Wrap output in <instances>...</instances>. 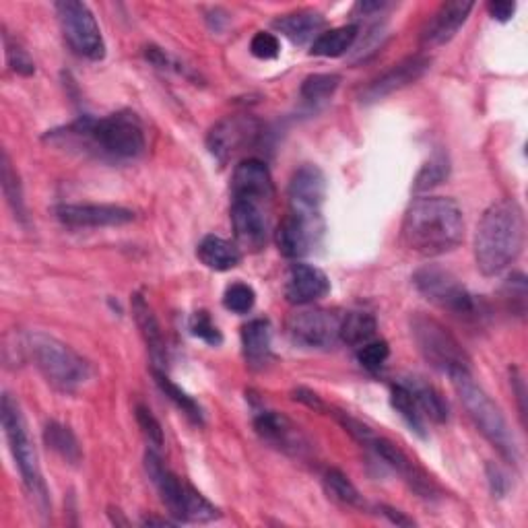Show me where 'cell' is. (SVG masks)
Listing matches in <instances>:
<instances>
[{
	"mask_svg": "<svg viewBox=\"0 0 528 528\" xmlns=\"http://www.w3.org/2000/svg\"><path fill=\"white\" fill-rule=\"evenodd\" d=\"M465 238V217L452 198L419 196L405 211L401 240L407 250L434 258L452 252Z\"/></svg>",
	"mask_w": 528,
	"mask_h": 528,
	"instance_id": "1",
	"label": "cell"
},
{
	"mask_svg": "<svg viewBox=\"0 0 528 528\" xmlns=\"http://www.w3.org/2000/svg\"><path fill=\"white\" fill-rule=\"evenodd\" d=\"M526 221L514 198L493 203L475 231V262L481 275L498 277L522 254Z\"/></svg>",
	"mask_w": 528,
	"mask_h": 528,
	"instance_id": "2",
	"label": "cell"
},
{
	"mask_svg": "<svg viewBox=\"0 0 528 528\" xmlns=\"http://www.w3.org/2000/svg\"><path fill=\"white\" fill-rule=\"evenodd\" d=\"M50 135L71 139L97 157L114 161L137 159L147 149L145 128L139 116L132 112H116L106 118L83 116L62 132L52 130Z\"/></svg>",
	"mask_w": 528,
	"mask_h": 528,
	"instance_id": "3",
	"label": "cell"
},
{
	"mask_svg": "<svg viewBox=\"0 0 528 528\" xmlns=\"http://www.w3.org/2000/svg\"><path fill=\"white\" fill-rule=\"evenodd\" d=\"M448 378L452 380L462 407L467 409L481 436L500 452V456L506 462H510V465H518L520 460L518 444L502 409L495 405L491 401V396L475 382L471 372H456Z\"/></svg>",
	"mask_w": 528,
	"mask_h": 528,
	"instance_id": "4",
	"label": "cell"
},
{
	"mask_svg": "<svg viewBox=\"0 0 528 528\" xmlns=\"http://www.w3.org/2000/svg\"><path fill=\"white\" fill-rule=\"evenodd\" d=\"M413 285L427 302H432L460 320L479 322L489 312L485 300H481L456 275L444 267H438V264H425V267L417 269L413 275Z\"/></svg>",
	"mask_w": 528,
	"mask_h": 528,
	"instance_id": "5",
	"label": "cell"
},
{
	"mask_svg": "<svg viewBox=\"0 0 528 528\" xmlns=\"http://www.w3.org/2000/svg\"><path fill=\"white\" fill-rule=\"evenodd\" d=\"M27 351L46 382L60 392H75L91 376L89 363L77 351L46 333H31Z\"/></svg>",
	"mask_w": 528,
	"mask_h": 528,
	"instance_id": "6",
	"label": "cell"
},
{
	"mask_svg": "<svg viewBox=\"0 0 528 528\" xmlns=\"http://www.w3.org/2000/svg\"><path fill=\"white\" fill-rule=\"evenodd\" d=\"M411 337L421 357L434 370L452 376L456 372H471V359L450 330L436 318L417 312L411 318Z\"/></svg>",
	"mask_w": 528,
	"mask_h": 528,
	"instance_id": "7",
	"label": "cell"
},
{
	"mask_svg": "<svg viewBox=\"0 0 528 528\" xmlns=\"http://www.w3.org/2000/svg\"><path fill=\"white\" fill-rule=\"evenodd\" d=\"M0 419H3V429H5V438L9 442L11 454L15 458V465L21 473V479L27 487V491L38 500L40 506L48 504V491L46 483L40 471V462L36 448H33V442L27 432V423L21 413L19 403L13 399L11 394H3V403H0Z\"/></svg>",
	"mask_w": 528,
	"mask_h": 528,
	"instance_id": "8",
	"label": "cell"
},
{
	"mask_svg": "<svg viewBox=\"0 0 528 528\" xmlns=\"http://www.w3.org/2000/svg\"><path fill=\"white\" fill-rule=\"evenodd\" d=\"M64 40L71 50L87 60H102L106 56V42L91 9L79 0H62L54 5Z\"/></svg>",
	"mask_w": 528,
	"mask_h": 528,
	"instance_id": "9",
	"label": "cell"
},
{
	"mask_svg": "<svg viewBox=\"0 0 528 528\" xmlns=\"http://www.w3.org/2000/svg\"><path fill=\"white\" fill-rule=\"evenodd\" d=\"M341 320L337 312L322 308H302L293 312L285 330L293 345L304 349H328L341 341Z\"/></svg>",
	"mask_w": 528,
	"mask_h": 528,
	"instance_id": "10",
	"label": "cell"
},
{
	"mask_svg": "<svg viewBox=\"0 0 528 528\" xmlns=\"http://www.w3.org/2000/svg\"><path fill=\"white\" fill-rule=\"evenodd\" d=\"M271 203L231 198L229 217L240 250L258 252L269 242L271 234Z\"/></svg>",
	"mask_w": 528,
	"mask_h": 528,
	"instance_id": "11",
	"label": "cell"
},
{
	"mask_svg": "<svg viewBox=\"0 0 528 528\" xmlns=\"http://www.w3.org/2000/svg\"><path fill=\"white\" fill-rule=\"evenodd\" d=\"M260 132L262 126L254 116H227L209 130L207 149L221 165H225L231 157L252 147L258 141Z\"/></svg>",
	"mask_w": 528,
	"mask_h": 528,
	"instance_id": "12",
	"label": "cell"
},
{
	"mask_svg": "<svg viewBox=\"0 0 528 528\" xmlns=\"http://www.w3.org/2000/svg\"><path fill=\"white\" fill-rule=\"evenodd\" d=\"M368 448H372L376 452V456L380 460H384V465H388L396 475H399L417 495L423 500H436L440 495V487L436 485V481L425 473L423 467H419L417 462L394 442L382 438V436H374L368 442Z\"/></svg>",
	"mask_w": 528,
	"mask_h": 528,
	"instance_id": "13",
	"label": "cell"
},
{
	"mask_svg": "<svg viewBox=\"0 0 528 528\" xmlns=\"http://www.w3.org/2000/svg\"><path fill=\"white\" fill-rule=\"evenodd\" d=\"M254 429L262 442H267L275 450L293 456L304 458L310 454L312 446L304 432L297 427L289 417L277 411H258L254 415Z\"/></svg>",
	"mask_w": 528,
	"mask_h": 528,
	"instance_id": "14",
	"label": "cell"
},
{
	"mask_svg": "<svg viewBox=\"0 0 528 528\" xmlns=\"http://www.w3.org/2000/svg\"><path fill=\"white\" fill-rule=\"evenodd\" d=\"M324 221L322 217H306L287 213L275 231L279 252L285 258L297 260L308 256L322 240Z\"/></svg>",
	"mask_w": 528,
	"mask_h": 528,
	"instance_id": "15",
	"label": "cell"
},
{
	"mask_svg": "<svg viewBox=\"0 0 528 528\" xmlns=\"http://www.w3.org/2000/svg\"><path fill=\"white\" fill-rule=\"evenodd\" d=\"M429 69H432V58L427 54L407 56L405 60L390 66L386 73H382L378 79H374L366 89H363L361 102L363 104L380 102V99L417 83Z\"/></svg>",
	"mask_w": 528,
	"mask_h": 528,
	"instance_id": "16",
	"label": "cell"
},
{
	"mask_svg": "<svg viewBox=\"0 0 528 528\" xmlns=\"http://www.w3.org/2000/svg\"><path fill=\"white\" fill-rule=\"evenodd\" d=\"M289 213L322 217V205L326 198V178L318 165L306 163L297 168L287 186Z\"/></svg>",
	"mask_w": 528,
	"mask_h": 528,
	"instance_id": "17",
	"label": "cell"
},
{
	"mask_svg": "<svg viewBox=\"0 0 528 528\" xmlns=\"http://www.w3.org/2000/svg\"><path fill=\"white\" fill-rule=\"evenodd\" d=\"M54 217L69 227H118L135 221V213L120 205H95V203H83V205H56Z\"/></svg>",
	"mask_w": 528,
	"mask_h": 528,
	"instance_id": "18",
	"label": "cell"
},
{
	"mask_svg": "<svg viewBox=\"0 0 528 528\" xmlns=\"http://www.w3.org/2000/svg\"><path fill=\"white\" fill-rule=\"evenodd\" d=\"M231 198H248V201L273 205L275 184L269 165L254 157L240 161L231 176Z\"/></svg>",
	"mask_w": 528,
	"mask_h": 528,
	"instance_id": "19",
	"label": "cell"
},
{
	"mask_svg": "<svg viewBox=\"0 0 528 528\" xmlns=\"http://www.w3.org/2000/svg\"><path fill=\"white\" fill-rule=\"evenodd\" d=\"M473 9L475 3H471V0H450V3H444L423 27L421 46L438 48L448 44L460 31V27L467 23Z\"/></svg>",
	"mask_w": 528,
	"mask_h": 528,
	"instance_id": "20",
	"label": "cell"
},
{
	"mask_svg": "<svg viewBox=\"0 0 528 528\" xmlns=\"http://www.w3.org/2000/svg\"><path fill=\"white\" fill-rule=\"evenodd\" d=\"M145 471L155 485V489L161 495V502L170 514L182 522L184 518V506H186V495H188V483H184L176 473H172L168 467L163 465V460L155 448H149L145 454Z\"/></svg>",
	"mask_w": 528,
	"mask_h": 528,
	"instance_id": "21",
	"label": "cell"
},
{
	"mask_svg": "<svg viewBox=\"0 0 528 528\" xmlns=\"http://www.w3.org/2000/svg\"><path fill=\"white\" fill-rule=\"evenodd\" d=\"M330 291V281L318 267L295 262L285 275V300L293 306H310Z\"/></svg>",
	"mask_w": 528,
	"mask_h": 528,
	"instance_id": "22",
	"label": "cell"
},
{
	"mask_svg": "<svg viewBox=\"0 0 528 528\" xmlns=\"http://www.w3.org/2000/svg\"><path fill=\"white\" fill-rule=\"evenodd\" d=\"M242 351L250 370L262 372L269 368L273 361V330L269 320L256 318L242 326Z\"/></svg>",
	"mask_w": 528,
	"mask_h": 528,
	"instance_id": "23",
	"label": "cell"
},
{
	"mask_svg": "<svg viewBox=\"0 0 528 528\" xmlns=\"http://www.w3.org/2000/svg\"><path fill=\"white\" fill-rule=\"evenodd\" d=\"M132 316H135V322L141 330V337L147 345V351L153 359V368L163 370L165 368V359H168V349H165V339H163V330L159 326V320L145 300L143 293L132 295Z\"/></svg>",
	"mask_w": 528,
	"mask_h": 528,
	"instance_id": "24",
	"label": "cell"
},
{
	"mask_svg": "<svg viewBox=\"0 0 528 528\" xmlns=\"http://www.w3.org/2000/svg\"><path fill=\"white\" fill-rule=\"evenodd\" d=\"M273 27L283 33L287 40H291L297 46H304L310 40H316L320 36V29L324 27V17L316 11H295L281 15L275 19Z\"/></svg>",
	"mask_w": 528,
	"mask_h": 528,
	"instance_id": "25",
	"label": "cell"
},
{
	"mask_svg": "<svg viewBox=\"0 0 528 528\" xmlns=\"http://www.w3.org/2000/svg\"><path fill=\"white\" fill-rule=\"evenodd\" d=\"M196 256L207 269L225 273L236 269L242 262V250L238 244H231L229 240H223L219 236H205L196 248Z\"/></svg>",
	"mask_w": 528,
	"mask_h": 528,
	"instance_id": "26",
	"label": "cell"
},
{
	"mask_svg": "<svg viewBox=\"0 0 528 528\" xmlns=\"http://www.w3.org/2000/svg\"><path fill=\"white\" fill-rule=\"evenodd\" d=\"M401 382L415 396V401L425 419L434 421V423H446L450 419L448 401L444 399V394L434 384L425 382L423 378H403Z\"/></svg>",
	"mask_w": 528,
	"mask_h": 528,
	"instance_id": "27",
	"label": "cell"
},
{
	"mask_svg": "<svg viewBox=\"0 0 528 528\" xmlns=\"http://www.w3.org/2000/svg\"><path fill=\"white\" fill-rule=\"evenodd\" d=\"M357 36H359V27L353 23L328 29L314 40L310 54L322 58H339L353 48Z\"/></svg>",
	"mask_w": 528,
	"mask_h": 528,
	"instance_id": "28",
	"label": "cell"
},
{
	"mask_svg": "<svg viewBox=\"0 0 528 528\" xmlns=\"http://www.w3.org/2000/svg\"><path fill=\"white\" fill-rule=\"evenodd\" d=\"M390 405L392 409L401 415V419L409 425L411 432L419 438H427V427H425V417L415 401V396L411 394V390L399 380L396 384H392L390 390Z\"/></svg>",
	"mask_w": 528,
	"mask_h": 528,
	"instance_id": "29",
	"label": "cell"
},
{
	"mask_svg": "<svg viewBox=\"0 0 528 528\" xmlns=\"http://www.w3.org/2000/svg\"><path fill=\"white\" fill-rule=\"evenodd\" d=\"M153 378L159 386V390L168 396V399L196 425H203L205 423V413H203V407L196 403L194 396H190L184 388H180L168 374H165V370H159V368H153Z\"/></svg>",
	"mask_w": 528,
	"mask_h": 528,
	"instance_id": "30",
	"label": "cell"
},
{
	"mask_svg": "<svg viewBox=\"0 0 528 528\" xmlns=\"http://www.w3.org/2000/svg\"><path fill=\"white\" fill-rule=\"evenodd\" d=\"M378 322L370 312H349L341 320V341L351 347H361L376 337Z\"/></svg>",
	"mask_w": 528,
	"mask_h": 528,
	"instance_id": "31",
	"label": "cell"
},
{
	"mask_svg": "<svg viewBox=\"0 0 528 528\" xmlns=\"http://www.w3.org/2000/svg\"><path fill=\"white\" fill-rule=\"evenodd\" d=\"M44 442H46V446L52 452H56L66 462H71V465H77V462L83 456L75 434L71 432L69 427L58 423V421H48L46 423V427H44Z\"/></svg>",
	"mask_w": 528,
	"mask_h": 528,
	"instance_id": "32",
	"label": "cell"
},
{
	"mask_svg": "<svg viewBox=\"0 0 528 528\" xmlns=\"http://www.w3.org/2000/svg\"><path fill=\"white\" fill-rule=\"evenodd\" d=\"M322 483H324L328 498H333L335 502H339L343 506H351V508L366 506V502H363V495L359 493V489L351 483V479L343 471L328 469L322 477Z\"/></svg>",
	"mask_w": 528,
	"mask_h": 528,
	"instance_id": "33",
	"label": "cell"
},
{
	"mask_svg": "<svg viewBox=\"0 0 528 528\" xmlns=\"http://www.w3.org/2000/svg\"><path fill=\"white\" fill-rule=\"evenodd\" d=\"M0 180H3V192L9 207L15 213V219L21 223H27V211H25V201H23V190L19 184V176L13 170L11 159L7 153H3V159H0Z\"/></svg>",
	"mask_w": 528,
	"mask_h": 528,
	"instance_id": "34",
	"label": "cell"
},
{
	"mask_svg": "<svg viewBox=\"0 0 528 528\" xmlns=\"http://www.w3.org/2000/svg\"><path fill=\"white\" fill-rule=\"evenodd\" d=\"M341 85V77L333 75V73H316L304 79L302 87H300V95L302 99L310 104H320L326 102L335 95V91Z\"/></svg>",
	"mask_w": 528,
	"mask_h": 528,
	"instance_id": "35",
	"label": "cell"
},
{
	"mask_svg": "<svg viewBox=\"0 0 528 528\" xmlns=\"http://www.w3.org/2000/svg\"><path fill=\"white\" fill-rule=\"evenodd\" d=\"M450 176V161L444 153H436L434 157H429V161L423 163V168L419 170L413 188L415 192H425V190H432L436 186H440L442 182H446Z\"/></svg>",
	"mask_w": 528,
	"mask_h": 528,
	"instance_id": "36",
	"label": "cell"
},
{
	"mask_svg": "<svg viewBox=\"0 0 528 528\" xmlns=\"http://www.w3.org/2000/svg\"><path fill=\"white\" fill-rule=\"evenodd\" d=\"M526 277L522 273H514L506 279V283L502 285V302L508 308V312H512L518 318L526 316Z\"/></svg>",
	"mask_w": 528,
	"mask_h": 528,
	"instance_id": "37",
	"label": "cell"
},
{
	"mask_svg": "<svg viewBox=\"0 0 528 528\" xmlns=\"http://www.w3.org/2000/svg\"><path fill=\"white\" fill-rule=\"evenodd\" d=\"M256 304V293L248 283H231L223 293L225 310L234 314H248Z\"/></svg>",
	"mask_w": 528,
	"mask_h": 528,
	"instance_id": "38",
	"label": "cell"
},
{
	"mask_svg": "<svg viewBox=\"0 0 528 528\" xmlns=\"http://www.w3.org/2000/svg\"><path fill=\"white\" fill-rule=\"evenodd\" d=\"M188 328H190V333L196 337V339H201L203 343L211 345V347H219L223 343V335H221V330L217 328V324L211 320L209 312L207 310H198L190 316V322H188Z\"/></svg>",
	"mask_w": 528,
	"mask_h": 528,
	"instance_id": "39",
	"label": "cell"
},
{
	"mask_svg": "<svg viewBox=\"0 0 528 528\" xmlns=\"http://www.w3.org/2000/svg\"><path fill=\"white\" fill-rule=\"evenodd\" d=\"M390 357V347L386 341H370L366 345H361L357 351V361L361 363L363 370H368L370 374H376L384 368V363Z\"/></svg>",
	"mask_w": 528,
	"mask_h": 528,
	"instance_id": "40",
	"label": "cell"
},
{
	"mask_svg": "<svg viewBox=\"0 0 528 528\" xmlns=\"http://www.w3.org/2000/svg\"><path fill=\"white\" fill-rule=\"evenodd\" d=\"M3 42H5V54H7V62L11 69L21 75V77H31L36 73V64H33L31 56L27 54V50L21 48V44L17 40H13L9 33H3Z\"/></svg>",
	"mask_w": 528,
	"mask_h": 528,
	"instance_id": "41",
	"label": "cell"
},
{
	"mask_svg": "<svg viewBox=\"0 0 528 528\" xmlns=\"http://www.w3.org/2000/svg\"><path fill=\"white\" fill-rule=\"evenodd\" d=\"M135 415H137V423L139 427L143 429V436L147 438L149 446L159 450L163 446V429H161V423L155 419V415L143 407V405H137L135 409Z\"/></svg>",
	"mask_w": 528,
	"mask_h": 528,
	"instance_id": "42",
	"label": "cell"
},
{
	"mask_svg": "<svg viewBox=\"0 0 528 528\" xmlns=\"http://www.w3.org/2000/svg\"><path fill=\"white\" fill-rule=\"evenodd\" d=\"M250 52L252 56L260 60H275L281 54V44L275 33L269 31H258L250 42Z\"/></svg>",
	"mask_w": 528,
	"mask_h": 528,
	"instance_id": "43",
	"label": "cell"
},
{
	"mask_svg": "<svg viewBox=\"0 0 528 528\" xmlns=\"http://www.w3.org/2000/svg\"><path fill=\"white\" fill-rule=\"evenodd\" d=\"M487 477H489V487H491L493 498H504V495L508 493V487H510V481L504 475V471L500 467H495L493 462H489Z\"/></svg>",
	"mask_w": 528,
	"mask_h": 528,
	"instance_id": "44",
	"label": "cell"
},
{
	"mask_svg": "<svg viewBox=\"0 0 528 528\" xmlns=\"http://www.w3.org/2000/svg\"><path fill=\"white\" fill-rule=\"evenodd\" d=\"M291 396H293V401L302 403V405H306V407H310L314 411H328V407L322 403L320 396L316 392H312L310 388H295L291 392Z\"/></svg>",
	"mask_w": 528,
	"mask_h": 528,
	"instance_id": "45",
	"label": "cell"
},
{
	"mask_svg": "<svg viewBox=\"0 0 528 528\" xmlns=\"http://www.w3.org/2000/svg\"><path fill=\"white\" fill-rule=\"evenodd\" d=\"M145 58L151 62V64H155L157 66V69H176V66H180V64H176L172 58H170V54H165V50H161V48H157V46H147L145 48ZM178 71V69H176Z\"/></svg>",
	"mask_w": 528,
	"mask_h": 528,
	"instance_id": "46",
	"label": "cell"
},
{
	"mask_svg": "<svg viewBox=\"0 0 528 528\" xmlns=\"http://www.w3.org/2000/svg\"><path fill=\"white\" fill-rule=\"evenodd\" d=\"M510 378H512V390L516 394L522 423H526V384H524V378L520 376V372L516 368L510 372Z\"/></svg>",
	"mask_w": 528,
	"mask_h": 528,
	"instance_id": "47",
	"label": "cell"
},
{
	"mask_svg": "<svg viewBox=\"0 0 528 528\" xmlns=\"http://www.w3.org/2000/svg\"><path fill=\"white\" fill-rule=\"evenodd\" d=\"M487 11L493 19H498L502 23L510 21L516 13V3H508V0H504V3H489L487 5Z\"/></svg>",
	"mask_w": 528,
	"mask_h": 528,
	"instance_id": "48",
	"label": "cell"
},
{
	"mask_svg": "<svg viewBox=\"0 0 528 528\" xmlns=\"http://www.w3.org/2000/svg\"><path fill=\"white\" fill-rule=\"evenodd\" d=\"M380 510H382V514H384L392 524H396V526H413V524H415V520L409 518V516H405L401 510H394V508H390V506H380Z\"/></svg>",
	"mask_w": 528,
	"mask_h": 528,
	"instance_id": "49",
	"label": "cell"
},
{
	"mask_svg": "<svg viewBox=\"0 0 528 528\" xmlns=\"http://www.w3.org/2000/svg\"><path fill=\"white\" fill-rule=\"evenodd\" d=\"M388 5L386 3H357L355 11H359L361 15H372V13H380L384 11Z\"/></svg>",
	"mask_w": 528,
	"mask_h": 528,
	"instance_id": "50",
	"label": "cell"
},
{
	"mask_svg": "<svg viewBox=\"0 0 528 528\" xmlns=\"http://www.w3.org/2000/svg\"><path fill=\"white\" fill-rule=\"evenodd\" d=\"M143 524L145 526H174V522L172 520H165V518H145L143 520Z\"/></svg>",
	"mask_w": 528,
	"mask_h": 528,
	"instance_id": "51",
	"label": "cell"
}]
</instances>
